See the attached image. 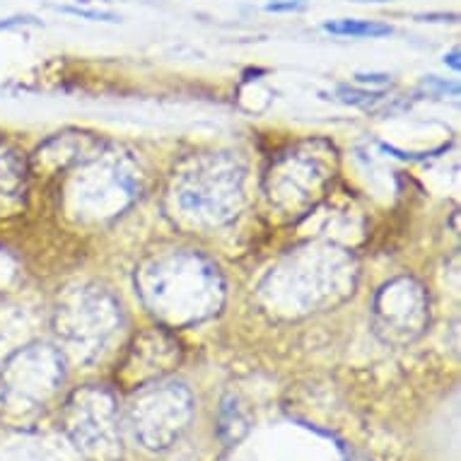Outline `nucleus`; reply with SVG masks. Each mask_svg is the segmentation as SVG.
Listing matches in <instances>:
<instances>
[{
	"label": "nucleus",
	"mask_w": 461,
	"mask_h": 461,
	"mask_svg": "<svg viewBox=\"0 0 461 461\" xmlns=\"http://www.w3.org/2000/svg\"><path fill=\"white\" fill-rule=\"evenodd\" d=\"M24 196V169L17 152L0 140V215H13Z\"/></svg>",
	"instance_id": "1"
},
{
	"label": "nucleus",
	"mask_w": 461,
	"mask_h": 461,
	"mask_svg": "<svg viewBox=\"0 0 461 461\" xmlns=\"http://www.w3.org/2000/svg\"><path fill=\"white\" fill-rule=\"evenodd\" d=\"M324 32L336 34V37H353V39H379L393 34L389 24L370 23V20H339V23H326Z\"/></svg>",
	"instance_id": "2"
},
{
	"label": "nucleus",
	"mask_w": 461,
	"mask_h": 461,
	"mask_svg": "<svg viewBox=\"0 0 461 461\" xmlns=\"http://www.w3.org/2000/svg\"><path fill=\"white\" fill-rule=\"evenodd\" d=\"M268 13H297V10H304L303 0H283V3H268L266 5Z\"/></svg>",
	"instance_id": "3"
},
{
	"label": "nucleus",
	"mask_w": 461,
	"mask_h": 461,
	"mask_svg": "<svg viewBox=\"0 0 461 461\" xmlns=\"http://www.w3.org/2000/svg\"><path fill=\"white\" fill-rule=\"evenodd\" d=\"M447 63H449L454 70H459V51L449 53V56H447Z\"/></svg>",
	"instance_id": "4"
}]
</instances>
